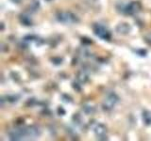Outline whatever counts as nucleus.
<instances>
[{"mask_svg":"<svg viewBox=\"0 0 151 141\" xmlns=\"http://www.w3.org/2000/svg\"><path fill=\"white\" fill-rule=\"evenodd\" d=\"M58 20L63 24H74L78 22V17L71 12H60L58 14Z\"/></svg>","mask_w":151,"mask_h":141,"instance_id":"2","label":"nucleus"},{"mask_svg":"<svg viewBox=\"0 0 151 141\" xmlns=\"http://www.w3.org/2000/svg\"><path fill=\"white\" fill-rule=\"evenodd\" d=\"M21 21H22V23H24V24H25V25H27V26L31 25L30 19H29V18H27V16L22 15V16H21Z\"/></svg>","mask_w":151,"mask_h":141,"instance_id":"10","label":"nucleus"},{"mask_svg":"<svg viewBox=\"0 0 151 141\" xmlns=\"http://www.w3.org/2000/svg\"><path fill=\"white\" fill-rule=\"evenodd\" d=\"M93 29L94 34H96L97 37L101 38V39L107 40V41H109L111 39L110 31H109L108 29H106V28L104 27L103 26L99 25V24H96V25H93Z\"/></svg>","mask_w":151,"mask_h":141,"instance_id":"1","label":"nucleus"},{"mask_svg":"<svg viewBox=\"0 0 151 141\" xmlns=\"http://www.w3.org/2000/svg\"><path fill=\"white\" fill-rule=\"evenodd\" d=\"M94 133H96V135L99 136V137H104L107 133V128L103 124L98 123L94 127Z\"/></svg>","mask_w":151,"mask_h":141,"instance_id":"7","label":"nucleus"},{"mask_svg":"<svg viewBox=\"0 0 151 141\" xmlns=\"http://www.w3.org/2000/svg\"><path fill=\"white\" fill-rule=\"evenodd\" d=\"M141 9V5L139 2H136V1H133L129 3V5H127V6L125 7L124 9V12L126 14H129V15H131V14H135L137 13Z\"/></svg>","mask_w":151,"mask_h":141,"instance_id":"5","label":"nucleus"},{"mask_svg":"<svg viewBox=\"0 0 151 141\" xmlns=\"http://www.w3.org/2000/svg\"><path fill=\"white\" fill-rule=\"evenodd\" d=\"M119 101V98L114 93H111L110 95H108V97L105 99V102H104V109L106 110H110L111 108L114 106L116 103Z\"/></svg>","mask_w":151,"mask_h":141,"instance_id":"4","label":"nucleus"},{"mask_svg":"<svg viewBox=\"0 0 151 141\" xmlns=\"http://www.w3.org/2000/svg\"><path fill=\"white\" fill-rule=\"evenodd\" d=\"M116 29L120 34H127L130 30V27L127 24H120V25L116 27Z\"/></svg>","mask_w":151,"mask_h":141,"instance_id":"8","label":"nucleus"},{"mask_svg":"<svg viewBox=\"0 0 151 141\" xmlns=\"http://www.w3.org/2000/svg\"><path fill=\"white\" fill-rule=\"evenodd\" d=\"M9 135L11 140H22L25 138L26 136H27V128L25 129L16 128L9 132Z\"/></svg>","mask_w":151,"mask_h":141,"instance_id":"3","label":"nucleus"},{"mask_svg":"<svg viewBox=\"0 0 151 141\" xmlns=\"http://www.w3.org/2000/svg\"><path fill=\"white\" fill-rule=\"evenodd\" d=\"M143 120L146 125L151 124V113L149 111H144L143 113Z\"/></svg>","mask_w":151,"mask_h":141,"instance_id":"9","label":"nucleus"},{"mask_svg":"<svg viewBox=\"0 0 151 141\" xmlns=\"http://www.w3.org/2000/svg\"><path fill=\"white\" fill-rule=\"evenodd\" d=\"M78 79L80 82H85L87 80V75H85L84 73H82V75L80 76V75H78Z\"/></svg>","mask_w":151,"mask_h":141,"instance_id":"11","label":"nucleus"},{"mask_svg":"<svg viewBox=\"0 0 151 141\" xmlns=\"http://www.w3.org/2000/svg\"><path fill=\"white\" fill-rule=\"evenodd\" d=\"M27 136H29V137H32V138H36L41 135L40 129L38 128V127H36V126L27 127Z\"/></svg>","mask_w":151,"mask_h":141,"instance_id":"6","label":"nucleus"}]
</instances>
